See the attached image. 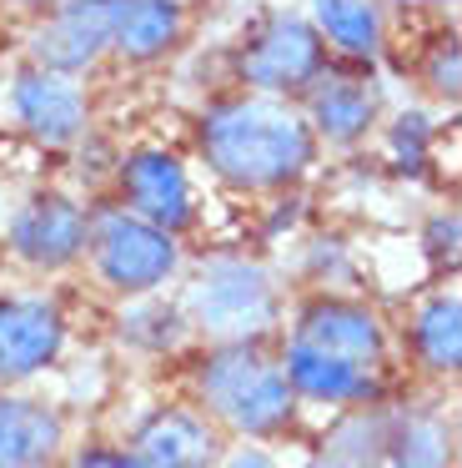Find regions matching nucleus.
<instances>
[{
    "label": "nucleus",
    "instance_id": "6e6552de",
    "mask_svg": "<svg viewBox=\"0 0 462 468\" xmlns=\"http://www.w3.org/2000/svg\"><path fill=\"white\" fill-rule=\"evenodd\" d=\"M110 46V0H60L36 31V56L46 71H80Z\"/></svg>",
    "mask_w": 462,
    "mask_h": 468
},
{
    "label": "nucleus",
    "instance_id": "9d476101",
    "mask_svg": "<svg viewBox=\"0 0 462 468\" xmlns=\"http://www.w3.org/2000/svg\"><path fill=\"white\" fill-rule=\"evenodd\" d=\"M126 202L141 222L161 227V232H181L191 217V192H186V172L171 152H136L121 172Z\"/></svg>",
    "mask_w": 462,
    "mask_h": 468
},
{
    "label": "nucleus",
    "instance_id": "f03ea898",
    "mask_svg": "<svg viewBox=\"0 0 462 468\" xmlns=\"http://www.w3.org/2000/svg\"><path fill=\"white\" fill-rule=\"evenodd\" d=\"M201 398L211 403L216 418H226L236 433H251V438L277 433L291 418V403H297L281 363L261 357L247 343H226L221 353L206 357V367H201Z\"/></svg>",
    "mask_w": 462,
    "mask_h": 468
},
{
    "label": "nucleus",
    "instance_id": "20e7f679",
    "mask_svg": "<svg viewBox=\"0 0 462 468\" xmlns=\"http://www.w3.org/2000/svg\"><path fill=\"white\" fill-rule=\"evenodd\" d=\"M96 267L116 292H151L176 267V242L136 212H110L96 222Z\"/></svg>",
    "mask_w": 462,
    "mask_h": 468
},
{
    "label": "nucleus",
    "instance_id": "0eeeda50",
    "mask_svg": "<svg viewBox=\"0 0 462 468\" xmlns=\"http://www.w3.org/2000/svg\"><path fill=\"white\" fill-rule=\"evenodd\" d=\"M291 343L311 347V353H327L337 363H352L362 373H377V363H382V323L357 303H311L301 313Z\"/></svg>",
    "mask_w": 462,
    "mask_h": 468
},
{
    "label": "nucleus",
    "instance_id": "393cba45",
    "mask_svg": "<svg viewBox=\"0 0 462 468\" xmlns=\"http://www.w3.org/2000/svg\"><path fill=\"white\" fill-rule=\"evenodd\" d=\"M412 5H442V0H412Z\"/></svg>",
    "mask_w": 462,
    "mask_h": 468
},
{
    "label": "nucleus",
    "instance_id": "dca6fc26",
    "mask_svg": "<svg viewBox=\"0 0 462 468\" xmlns=\"http://www.w3.org/2000/svg\"><path fill=\"white\" fill-rule=\"evenodd\" d=\"M311 116H317V132H327L331 142H352V136H362L372 126L377 96H372V86L352 81V76H331L311 96Z\"/></svg>",
    "mask_w": 462,
    "mask_h": 468
},
{
    "label": "nucleus",
    "instance_id": "f257e3e1",
    "mask_svg": "<svg viewBox=\"0 0 462 468\" xmlns=\"http://www.w3.org/2000/svg\"><path fill=\"white\" fill-rule=\"evenodd\" d=\"M206 156L236 186H281L307 166L311 132L277 101H226L206 116Z\"/></svg>",
    "mask_w": 462,
    "mask_h": 468
},
{
    "label": "nucleus",
    "instance_id": "ddd939ff",
    "mask_svg": "<svg viewBox=\"0 0 462 468\" xmlns=\"http://www.w3.org/2000/svg\"><path fill=\"white\" fill-rule=\"evenodd\" d=\"M281 373H287L291 393L317 398V403H362V398L377 393V373H362V367L337 363V357H327V353H311V347H301V343H287Z\"/></svg>",
    "mask_w": 462,
    "mask_h": 468
},
{
    "label": "nucleus",
    "instance_id": "b1692460",
    "mask_svg": "<svg viewBox=\"0 0 462 468\" xmlns=\"http://www.w3.org/2000/svg\"><path fill=\"white\" fill-rule=\"evenodd\" d=\"M20 5H60V0H20Z\"/></svg>",
    "mask_w": 462,
    "mask_h": 468
},
{
    "label": "nucleus",
    "instance_id": "7ed1b4c3",
    "mask_svg": "<svg viewBox=\"0 0 462 468\" xmlns=\"http://www.w3.org/2000/svg\"><path fill=\"white\" fill-rule=\"evenodd\" d=\"M186 307L196 317V327H206L221 343H247V337L267 333L277 317V292H271L267 272L236 257L201 267V277L191 282Z\"/></svg>",
    "mask_w": 462,
    "mask_h": 468
},
{
    "label": "nucleus",
    "instance_id": "1a4fd4ad",
    "mask_svg": "<svg viewBox=\"0 0 462 468\" xmlns=\"http://www.w3.org/2000/svg\"><path fill=\"white\" fill-rule=\"evenodd\" d=\"M90 227L86 212L66 197H36L20 207V217L10 222V247L36 267H60L86 247Z\"/></svg>",
    "mask_w": 462,
    "mask_h": 468
},
{
    "label": "nucleus",
    "instance_id": "2eb2a0df",
    "mask_svg": "<svg viewBox=\"0 0 462 468\" xmlns=\"http://www.w3.org/2000/svg\"><path fill=\"white\" fill-rule=\"evenodd\" d=\"M60 448V418L30 398H0V468H40Z\"/></svg>",
    "mask_w": 462,
    "mask_h": 468
},
{
    "label": "nucleus",
    "instance_id": "39448f33",
    "mask_svg": "<svg viewBox=\"0 0 462 468\" xmlns=\"http://www.w3.org/2000/svg\"><path fill=\"white\" fill-rule=\"evenodd\" d=\"M241 76L261 91H297L311 76H321V36L297 16H281L247 46Z\"/></svg>",
    "mask_w": 462,
    "mask_h": 468
},
{
    "label": "nucleus",
    "instance_id": "f8f14e48",
    "mask_svg": "<svg viewBox=\"0 0 462 468\" xmlns=\"http://www.w3.org/2000/svg\"><path fill=\"white\" fill-rule=\"evenodd\" d=\"M16 116L40 136V142H70L86 122V106H80L76 86H66L50 71H26L16 81Z\"/></svg>",
    "mask_w": 462,
    "mask_h": 468
},
{
    "label": "nucleus",
    "instance_id": "aec40b11",
    "mask_svg": "<svg viewBox=\"0 0 462 468\" xmlns=\"http://www.w3.org/2000/svg\"><path fill=\"white\" fill-rule=\"evenodd\" d=\"M422 146H427V122L417 112L397 122V152H402V166H417L422 162Z\"/></svg>",
    "mask_w": 462,
    "mask_h": 468
},
{
    "label": "nucleus",
    "instance_id": "4468645a",
    "mask_svg": "<svg viewBox=\"0 0 462 468\" xmlns=\"http://www.w3.org/2000/svg\"><path fill=\"white\" fill-rule=\"evenodd\" d=\"M181 36V0H110V46L131 61L171 51Z\"/></svg>",
    "mask_w": 462,
    "mask_h": 468
},
{
    "label": "nucleus",
    "instance_id": "4be33fe9",
    "mask_svg": "<svg viewBox=\"0 0 462 468\" xmlns=\"http://www.w3.org/2000/svg\"><path fill=\"white\" fill-rule=\"evenodd\" d=\"M432 81H437V91H457V51L447 46V56H437V66H432Z\"/></svg>",
    "mask_w": 462,
    "mask_h": 468
},
{
    "label": "nucleus",
    "instance_id": "5701e85b",
    "mask_svg": "<svg viewBox=\"0 0 462 468\" xmlns=\"http://www.w3.org/2000/svg\"><path fill=\"white\" fill-rule=\"evenodd\" d=\"M221 468H277V463H271V458L261 453V448H236V453H231Z\"/></svg>",
    "mask_w": 462,
    "mask_h": 468
},
{
    "label": "nucleus",
    "instance_id": "412c9836",
    "mask_svg": "<svg viewBox=\"0 0 462 468\" xmlns=\"http://www.w3.org/2000/svg\"><path fill=\"white\" fill-rule=\"evenodd\" d=\"M70 468H146L136 453H106V448H90V453H80Z\"/></svg>",
    "mask_w": 462,
    "mask_h": 468
},
{
    "label": "nucleus",
    "instance_id": "6ab92c4d",
    "mask_svg": "<svg viewBox=\"0 0 462 468\" xmlns=\"http://www.w3.org/2000/svg\"><path fill=\"white\" fill-rule=\"evenodd\" d=\"M397 468H447V438L437 423H412L397 443Z\"/></svg>",
    "mask_w": 462,
    "mask_h": 468
},
{
    "label": "nucleus",
    "instance_id": "f3484780",
    "mask_svg": "<svg viewBox=\"0 0 462 468\" xmlns=\"http://www.w3.org/2000/svg\"><path fill=\"white\" fill-rule=\"evenodd\" d=\"M317 31L347 56H377L382 46V11L372 0H311Z\"/></svg>",
    "mask_w": 462,
    "mask_h": 468
},
{
    "label": "nucleus",
    "instance_id": "9b49d317",
    "mask_svg": "<svg viewBox=\"0 0 462 468\" xmlns=\"http://www.w3.org/2000/svg\"><path fill=\"white\" fill-rule=\"evenodd\" d=\"M136 458L146 468H211L216 463V433L186 408H166L141 428Z\"/></svg>",
    "mask_w": 462,
    "mask_h": 468
},
{
    "label": "nucleus",
    "instance_id": "a211bd4d",
    "mask_svg": "<svg viewBox=\"0 0 462 468\" xmlns=\"http://www.w3.org/2000/svg\"><path fill=\"white\" fill-rule=\"evenodd\" d=\"M412 337H417L422 363L437 367V373H452V367L462 363V307H457V297H432L417 313Z\"/></svg>",
    "mask_w": 462,
    "mask_h": 468
},
{
    "label": "nucleus",
    "instance_id": "423d86ee",
    "mask_svg": "<svg viewBox=\"0 0 462 468\" xmlns=\"http://www.w3.org/2000/svg\"><path fill=\"white\" fill-rule=\"evenodd\" d=\"M60 337H66V323H60L56 303L5 297L0 303V383H20V378L40 373L60 353Z\"/></svg>",
    "mask_w": 462,
    "mask_h": 468
}]
</instances>
